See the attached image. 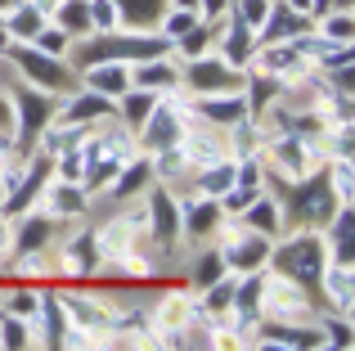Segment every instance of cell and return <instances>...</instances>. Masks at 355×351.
I'll list each match as a JSON object with an SVG mask.
<instances>
[{"label": "cell", "mask_w": 355, "mask_h": 351, "mask_svg": "<svg viewBox=\"0 0 355 351\" xmlns=\"http://www.w3.org/2000/svg\"><path fill=\"white\" fill-rule=\"evenodd\" d=\"M148 108H153L148 99H130V104H126V113H130V117H148Z\"/></svg>", "instance_id": "33"}, {"label": "cell", "mask_w": 355, "mask_h": 351, "mask_svg": "<svg viewBox=\"0 0 355 351\" xmlns=\"http://www.w3.org/2000/svg\"><path fill=\"white\" fill-rule=\"evenodd\" d=\"M320 266H324V257L315 239H293L288 248H279V271L293 275V280H315Z\"/></svg>", "instance_id": "1"}, {"label": "cell", "mask_w": 355, "mask_h": 351, "mask_svg": "<svg viewBox=\"0 0 355 351\" xmlns=\"http://www.w3.org/2000/svg\"><path fill=\"white\" fill-rule=\"evenodd\" d=\"M18 99H23V117H27V122H23V131H27V135H36V131L45 126V113H50V108H45L36 95H27L23 86H18Z\"/></svg>", "instance_id": "10"}, {"label": "cell", "mask_w": 355, "mask_h": 351, "mask_svg": "<svg viewBox=\"0 0 355 351\" xmlns=\"http://www.w3.org/2000/svg\"><path fill=\"white\" fill-rule=\"evenodd\" d=\"M243 9H248V14H243V23H248V27H257L261 18H266V0H248Z\"/></svg>", "instance_id": "30"}, {"label": "cell", "mask_w": 355, "mask_h": 351, "mask_svg": "<svg viewBox=\"0 0 355 351\" xmlns=\"http://www.w3.org/2000/svg\"><path fill=\"white\" fill-rule=\"evenodd\" d=\"M5 347H27V329L9 320V325H5Z\"/></svg>", "instance_id": "29"}, {"label": "cell", "mask_w": 355, "mask_h": 351, "mask_svg": "<svg viewBox=\"0 0 355 351\" xmlns=\"http://www.w3.org/2000/svg\"><path fill=\"white\" fill-rule=\"evenodd\" d=\"M41 45H45L50 54H63V45H68V36H63V32H41Z\"/></svg>", "instance_id": "31"}, {"label": "cell", "mask_w": 355, "mask_h": 351, "mask_svg": "<svg viewBox=\"0 0 355 351\" xmlns=\"http://www.w3.org/2000/svg\"><path fill=\"white\" fill-rule=\"evenodd\" d=\"M0 5H9V0H0Z\"/></svg>", "instance_id": "38"}, {"label": "cell", "mask_w": 355, "mask_h": 351, "mask_svg": "<svg viewBox=\"0 0 355 351\" xmlns=\"http://www.w3.org/2000/svg\"><path fill=\"white\" fill-rule=\"evenodd\" d=\"M324 280H329V293H333V298H342L338 307L347 311L351 307V266H329V271H324Z\"/></svg>", "instance_id": "8"}, {"label": "cell", "mask_w": 355, "mask_h": 351, "mask_svg": "<svg viewBox=\"0 0 355 351\" xmlns=\"http://www.w3.org/2000/svg\"><path fill=\"white\" fill-rule=\"evenodd\" d=\"M252 86H257V90H252V113H261V108H266V95L275 99L279 81H275V77H261V81H252Z\"/></svg>", "instance_id": "24"}, {"label": "cell", "mask_w": 355, "mask_h": 351, "mask_svg": "<svg viewBox=\"0 0 355 351\" xmlns=\"http://www.w3.org/2000/svg\"><path fill=\"white\" fill-rule=\"evenodd\" d=\"M333 252L338 266H351V207H342V216L333 221Z\"/></svg>", "instance_id": "6"}, {"label": "cell", "mask_w": 355, "mask_h": 351, "mask_svg": "<svg viewBox=\"0 0 355 351\" xmlns=\"http://www.w3.org/2000/svg\"><path fill=\"white\" fill-rule=\"evenodd\" d=\"M90 86H95L99 95H121V90H126V68H99V72H90Z\"/></svg>", "instance_id": "9"}, {"label": "cell", "mask_w": 355, "mask_h": 351, "mask_svg": "<svg viewBox=\"0 0 355 351\" xmlns=\"http://www.w3.org/2000/svg\"><path fill=\"white\" fill-rule=\"evenodd\" d=\"M90 23H95L99 32H113L117 27V5L113 0H90Z\"/></svg>", "instance_id": "14"}, {"label": "cell", "mask_w": 355, "mask_h": 351, "mask_svg": "<svg viewBox=\"0 0 355 351\" xmlns=\"http://www.w3.org/2000/svg\"><path fill=\"white\" fill-rule=\"evenodd\" d=\"M180 5H198V0H180Z\"/></svg>", "instance_id": "37"}, {"label": "cell", "mask_w": 355, "mask_h": 351, "mask_svg": "<svg viewBox=\"0 0 355 351\" xmlns=\"http://www.w3.org/2000/svg\"><path fill=\"white\" fill-rule=\"evenodd\" d=\"M329 36H342V41L351 36V18H347V9H342V14H338V18L329 23Z\"/></svg>", "instance_id": "32"}, {"label": "cell", "mask_w": 355, "mask_h": 351, "mask_svg": "<svg viewBox=\"0 0 355 351\" xmlns=\"http://www.w3.org/2000/svg\"><path fill=\"white\" fill-rule=\"evenodd\" d=\"M230 180H234V162H220L216 171H207V176H202V194H220Z\"/></svg>", "instance_id": "21"}, {"label": "cell", "mask_w": 355, "mask_h": 351, "mask_svg": "<svg viewBox=\"0 0 355 351\" xmlns=\"http://www.w3.org/2000/svg\"><path fill=\"white\" fill-rule=\"evenodd\" d=\"M202 113H207V117H216L220 126H243L248 108H243L239 99H234V104H230V99H211V104H202Z\"/></svg>", "instance_id": "7"}, {"label": "cell", "mask_w": 355, "mask_h": 351, "mask_svg": "<svg viewBox=\"0 0 355 351\" xmlns=\"http://www.w3.org/2000/svg\"><path fill=\"white\" fill-rule=\"evenodd\" d=\"M9 311H18V316H32V311H36V298H32V293H9Z\"/></svg>", "instance_id": "27"}, {"label": "cell", "mask_w": 355, "mask_h": 351, "mask_svg": "<svg viewBox=\"0 0 355 351\" xmlns=\"http://www.w3.org/2000/svg\"><path fill=\"white\" fill-rule=\"evenodd\" d=\"M338 9H347V14H351V0H338Z\"/></svg>", "instance_id": "36"}, {"label": "cell", "mask_w": 355, "mask_h": 351, "mask_svg": "<svg viewBox=\"0 0 355 351\" xmlns=\"http://www.w3.org/2000/svg\"><path fill=\"white\" fill-rule=\"evenodd\" d=\"M293 9H311V0H293Z\"/></svg>", "instance_id": "35"}, {"label": "cell", "mask_w": 355, "mask_h": 351, "mask_svg": "<svg viewBox=\"0 0 355 351\" xmlns=\"http://www.w3.org/2000/svg\"><path fill=\"white\" fill-rule=\"evenodd\" d=\"M220 5H225V0H207V14L216 18V14H220Z\"/></svg>", "instance_id": "34"}, {"label": "cell", "mask_w": 355, "mask_h": 351, "mask_svg": "<svg viewBox=\"0 0 355 351\" xmlns=\"http://www.w3.org/2000/svg\"><path fill=\"white\" fill-rule=\"evenodd\" d=\"M45 230H50L45 221H27L23 234H18V252H32V248H41V243H45Z\"/></svg>", "instance_id": "20"}, {"label": "cell", "mask_w": 355, "mask_h": 351, "mask_svg": "<svg viewBox=\"0 0 355 351\" xmlns=\"http://www.w3.org/2000/svg\"><path fill=\"white\" fill-rule=\"evenodd\" d=\"M261 257H266V243H261V234L248 239V243H239V248H230V262H234L239 271H252V266H261Z\"/></svg>", "instance_id": "11"}, {"label": "cell", "mask_w": 355, "mask_h": 351, "mask_svg": "<svg viewBox=\"0 0 355 351\" xmlns=\"http://www.w3.org/2000/svg\"><path fill=\"white\" fill-rule=\"evenodd\" d=\"M144 180H148V162H135V167H130V176H121V180H117L113 194H117V198H130V194H135Z\"/></svg>", "instance_id": "19"}, {"label": "cell", "mask_w": 355, "mask_h": 351, "mask_svg": "<svg viewBox=\"0 0 355 351\" xmlns=\"http://www.w3.org/2000/svg\"><path fill=\"white\" fill-rule=\"evenodd\" d=\"M148 63V59H144ZM171 68H157V63H148V68H139V86H148V90H166L171 86Z\"/></svg>", "instance_id": "17"}, {"label": "cell", "mask_w": 355, "mask_h": 351, "mask_svg": "<svg viewBox=\"0 0 355 351\" xmlns=\"http://www.w3.org/2000/svg\"><path fill=\"white\" fill-rule=\"evenodd\" d=\"M121 9L117 18H126V27H153L162 23V0H113Z\"/></svg>", "instance_id": "4"}, {"label": "cell", "mask_w": 355, "mask_h": 351, "mask_svg": "<svg viewBox=\"0 0 355 351\" xmlns=\"http://www.w3.org/2000/svg\"><path fill=\"white\" fill-rule=\"evenodd\" d=\"M225 59L230 63H243V59H248V23H234V32L225 36Z\"/></svg>", "instance_id": "15"}, {"label": "cell", "mask_w": 355, "mask_h": 351, "mask_svg": "<svg viewBox=\"0 0 355 351\" xmlns=\"http://www.w3.org/2000/svg\"><path fill=\"white\" fill-rule=\"evenodd\" d=\"M252 203H257V198H252ZM252 225H257V234L275 230V207H270V203H257V212H252Z\"/></svg>", "instance_id": "25"}, {"label": "cell", "mask_w": 355, "mask_h": 351, "mask_svg": "<svg viewBox=\"0 0 355 351\" xmlns=\"http://www.w3.org/2000/svg\"><path fill=\"white\" fill-rule=\"evenodd\" d=\"M59 23H63V27H72V32L90 27V5H86V0H63V9H59Z\"/></svg>", "instance_id": "12"}, {"label": "cell", "mask_w": 355, "mask_h": 351, "mask_svg": "<svg viewBox=\"0 0 355 351\" xmlns=\"http://www.w3.org/2000/svg\"><path fill=\"white\" fill-rule=\"evenodd\" d=\"M99 113H108V99H104V95H90V99H77V104H72L68 122H81V117H99Z\"/></svg>", "instance_id": "18"}, {"label": "cell", "mask_w": 355, "mask_h": 351, "mask_svg": "<svg viewBox=\"0 0 355 351\" xmlns=\"http://www.w3.org/2000/svg\"><path fill=\"white\" fill-rule=\"evenodd\" d=\"M189 81H193V90H243L239 72H225V68H216V63H193Z\"/></svg>", "instance_id": "3"}, {"label": "cell", "mask_w": 355, "mask_h": 351, "mask_svg": "<svg viewBox=\"0 0 355 351\" xmlns=\"http://www.w3.org/2000/svg\"><path fill=\"white\" fill-rule=\"evenodd\" d=\"M189 27H193V14H189V9H180V14H171V18H166V32H171V36L189 32Z\"/></svg>", "instance_id": "28"}, {"label": "cell", "mask_w": 355, "mask_h": 351, "mask_svg": "<svg viewBox=\"0 0 355 351\" xmlns=\"http://www.w3.org/2000/svg\"><path fill=\"white\" fill-rule=\"evenodd\" d=\"M9 27H14V36H36L41 32V9H32V5L18 9V14L9 18Z\"/></svg>", "instance_id": "16"}, {"label": "cell", "mask_w": 355, "mask_h": 351, "mask_svg": "<svg viewBox=\"0 0 355 351\" xmlns=\"http://www.w3.org/2000/svg\"><path fill=\"white\" fill-rule=\"evenodd\" d=\"M329 343L333 347H351V325H347V320H342V325H338V320H329Z\"/></svg>", "instance_id": "26"}, {"label": "cell", "mask_w": 355, "mask_h": 351, "mask_svg": "<svg viewBox=\"0 0 355 351\" xmlns=\"http://www.w3.org/2000/svg\"><path fill=\"white\" fill-rule=\"evenodd\" d=\"M230 298H234V280H220L216 289L207 293V307H211V311H225V307H234Z\"/></svg>", "instance_id": "22"}, {"label": "cell", "mask_w": 355, "mask_h": 351, "mask_svg": "<svg viewBox=\"0 0 355 351\" xmlns=\"http://www.w3.org/2000/svg\"><path fill=\"white\" fill-rule=\"evenodd\" d=\"M9 54H14V59L27 68V77H32L36 86H50V90H68V86H72V81H68V72H63L59 63H54V59H41V54H36V50H27V45H14Z\"/></svg>", "instance_id": "2"}, {"label": "cell", "mask_w": 355, "mask_h": 351, "mask_svg": "<svg viewBox=\"0 0 355 351\" xmlns=\"http://www.w3.org/2000/svg\"><path fill=\"white\" fill-rule=\"evenodd\" d=\"M220 266H225V262H220L216 252H207L202 262H193V284H198V289H211V284L220 280Z\"/></svg>", "instance_id": "13"}, {"label": "cell", "mask_w": 355, "mask_h": 351, "mask_svg": "<svg viewBox=\"0 0 355 351\" xmlns=\"http://www.w3.org/2000/svg\"><path fill=\"white\" fill-rule=\"evenodd\" d=\"M175 230H180V225H175V203L166 198V189H157L153 194V234L162 239V243H171Z\"/></svg>", "instance_id": "5"}, {"label": "cell", "mask_w": 355, "mask_h": 351, "mask_svg": "<svg viewBox=\"0 0 355 351\" xmlns=\"http://www.w3.org/2000/svg\"><path fill=\"white\" fill-rule=\"evenodd\" d=\"M211 221H216V207H193L189 212V234H211Z\"/></svg>", "instance_id": "23"}]
</instances>
